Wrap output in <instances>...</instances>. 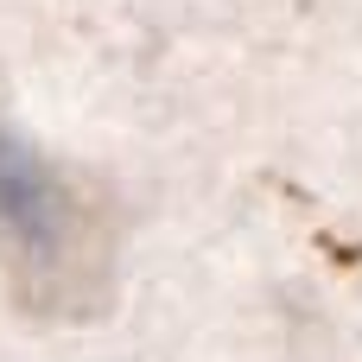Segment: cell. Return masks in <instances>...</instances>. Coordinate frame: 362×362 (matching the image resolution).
Masks as SVG:
<instances>
[{"mask_svg":"<svg viewBox=\"0 0 362 362\" xmlns=\"http://www.w3.org/2000/svg\"><path fill=\"white\" fill-rule=\"evenodd\" d=\"M0 248L32 299H57L64 286H76L89 248L76 191L6 127H0Z\"/></svg>","mask_w":362,"mask_h":362,"instance_id":"cell-1","label":"cell"}]
</instances>
